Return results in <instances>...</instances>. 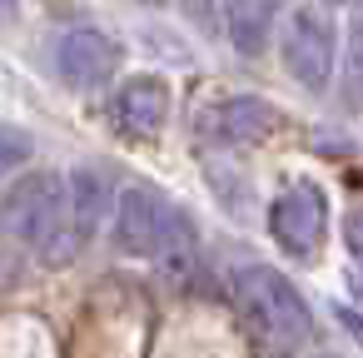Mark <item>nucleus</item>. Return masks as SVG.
<instances>
[{"instance_id": "10", "label": "nucleus", "mask_w": 363, "mask_h": 358, "mask_svg": "<svg viewBox=\"0 0 363 358\" xmlns=\"http://www.w3.org/2000/svg\"><path fill=\"white\" fill-rule=\"evenodd\" d=\"M269 16H274V0H224V26L239 55H264L269 40Z\"/></svg>"}, {"instance_id": "8", "label": "nucleus", "mask_w": 363, "mask_h": 358, "mask_svg": "<svg viewBox=\"0 0 363 358\" xmlns=\"http://www.w3.org/2000/svg\"><path fill=\"white\" fill-rule=\"evenodd\" d=\"M169 115V85L160 75H130L115 90V125L130 140H155Z\"/></svg>"}, {"instance_id": "6", "label": "nucleus", "mask_w": 363, "mask_h": 358, "mask_svg": "<svg viewBox=\"0 0 363 358\" xmlns=\"http://www.w3.org/2000/svg\"><path fill=\"white\" fill-rule=\"evenodd\" d=\"M55 70L70 90H100L120 70V45L95 26H75L55 40Z\"/></svg>"}, {"instance_id": "3", "label": "nucleus", "mask_w": 363, "mask_h": 358, "mask_svg": "<svg viewBox=\"0 0 363 358\" xmlns=\"http://www.w3.org/2000/svg\"><path fill=\"white\" fill-rule=\"evenodd\" d=\"M279 55H284V70L298 90L308 95H328L333 85V65H338V26L323 6L313 0H298L289 6L284 26H279Z\"/></svg>"}, {"instance_id": "11", "label": "nucleus", "mask_w": 363, "mask_h": 358, "mask_svg": "<svg viewBox=\"0 0 363 358\" xmlns=\"http://www.w3.org/2000/svg\"><path fill=\"white\" fill-rule=\"evenodd\" d=\"M338 65H343V105L363 110V16L348 21V35L338 40Z\"/></svg>"}, {"instance_id": "15", "label": "nucleus", "mask_w": 363, "mask_h": 358, "mask_svg": "<svg viewBox=\"0 0 363 358\" xmlns=\"http://www.w3.org/2000/svg\"><path fill=\"white\" fill-rule=\"evenodd\" d=\"M348 284H353V293H358V298H363V259H358V264H353V274H348Z\"/></svg>"}, {"instance_id": "4", "label": "nucleus", "mask_w": 363, "mask_h": 358, "mask_svg": "<svg viewBox=\"0 0 363 358\" xmlns=\"http://www.w3.org/2000/svg\"><path fill=\"white\" fill-rule=\"evenodd\" d=\"M110 219H115V249H120V254H130V259H155L160 244H164V234H169V224L179 219V209H169L155 189L130 184V189L115 194Z\"/></svg>"}, {"instance_id": "2", "label": "nucleus", "mask_w": 363, "mask_h": 358, "mask_svg": "<svg viewBox=\"0 0 363 358\" xmlns=\"http://www.w3.org/2000/svg\"><path fill=\"white\" fill-rule=\"evenodd\" d=\"M229 289H234V303L244 308L249 328H254L274 353H289V348L308 343L313 313H308L303 293H298L279 269H269V264H239L234 279H229Z\"/></svg>"}, {"instance_id": "13", "label": "nucleus", "mask_w": 363, "mask_h": 358, "mask_svg": "<svg viewBox=\"0 0 363 358\" xmlns=\"http://www.w3.org/2000/svg\"><path fill=\"white\" fill-rule=\"evenodd\" d=\"M343 244L353 249V259H363V209H348V219H343Z\"/></svg>"}, {"instance_id": "9", "label": "nucleus", "mask_w": 363, "mask_h": 358, "mask_svg": "<svg viewBox=\"0 0 363 358\" xmlns=\"http://www.w3.org/2000/svg\"><path fill=\"white\" fill-rule=\"evenodd\" d=\"M110 204H115V194L100 169H75L65 179V209H70V229L80 234V244H90L100 234V224L110 219Z\"/></svg>"}, {"instance_id": "17", "label": "nucleus", "mask_w": 363, "mask_h": 358, "mask_svg": "<svg viewBox=\"0 0 363 358\" xmlns=\"http://www.w3.org/2000/svg\"><path fill=\"white\" fill-rule=\"evenodd\" d=\"M145 6H164V0H145Z\"/></svg>"}, {"instance_id": "12", "label": "nucleus", "mask_w": 363, "mask_h": 358, "mask_svg": "<svg viewBox=\"0 0 363 358\" xmlns=\"http://www.w3.org/2000/svg\"><path fill=\"white\" fill-rule=\"evenodd\" d=\"M30 155H35V140H30L26 130H16V125H0V179H6L11 169H21Z\"/></svg>"}, {"instance_id": "7", "label": "nucleus", "mask_w": 363, "mask_h": 358, "mask_svg": "<svg viewBox=\"0 0 363 358\" xmlns=\"http://www.w3.org/2000/svg\"><path fill=\"white\" fill-rule=\"evenodd\" d=\"M279 130V110L269 100H254V95H229V100H214L204 115H199V135L214 140V145H259Z\"/></svg>"}, {"instance_id": "1", "label": "nucleus", "mask_w": 363, "mask_h": 358, "mask_svg": "<svg viewBox=\"0 0 363 358\" xmlns=\"http://www.w3.org/2000/svg\"><path fill=\"white\" fill-rule=\"evenodd\" d=\"M0 234L30 244L40 254V264H50V269H65L85 249L80 234L70 229L65 179L50 174V169H30L0 194Z\"/></svg>"}, {"instance_id": "16", "label": "nucleus", "mask_w": 363, "mask_h": 358, "mask_svg": "<svg viewBox=\"0 0 363 358\" xmlns=\"http://www.w3.org/2000/svg\"><path fill=\"white\" fill-rule=\"evenodd\" d=\"M11 16H16V0H0V26H6Z\"/></svg>"}, {"instance_id": "14", "label": "nucleus", "mask_w": 363, "mask_h": 358, "mask_svg": "<svg viewBox=\"0 0 363 358\" xmlns=\"http://www.w3.org/2000/svg\"><path fill=\"white\" fill-rule=\"evenodd\" d=\"M333 318H338V323H343V328H348V333H353V338L363 343V318H358V313H353L348 303H333Z\"/></svg>"}, {"instance_id": "5", "label": "nucleus", "mask_w": 363, "mask_h": 358, "mask_svg": "<svg viewBox=\"0 0 363 358\" xmlns=\"http://www.w3.org/2000/svg\"><path fill=\"white\" fill-rule=\"evenodd\" d=\"M269 229L274 239L298 254V259H313V249L323 244V229H328V199L313 179H294L274 204H269Z\"/></svg>"}]
</instances>
